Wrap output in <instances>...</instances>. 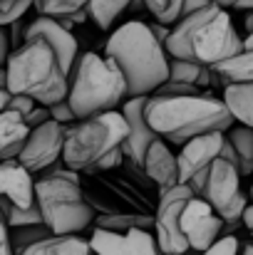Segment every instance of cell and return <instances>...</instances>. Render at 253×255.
Wrapping results in <instances>:
<instances>
[{
	"label": "cell",
	"instance_id": "8992f818",
	"mask_svg": "<svg viewBox=\"0 0 253 255\" xmlns=\"http://www.w3.org/2000/svg\"><path fill=\"white\" fill-rule=\"evenodd\" d=\"M127 136H129V122L122 114V109L97 114L92 119H80L77 124L67 127L62 161L77 173L97 171L104 156L124 146Z\"/></svg>",
	"mask_w": 253,
	"mask_h": 255
},
{
	"label": "cell",
	"instance_id": "9c48e42d",
	"mask_svg": "<svg viewBox=\"0 0 253 255\" xmlns=\"http://www.w3.org/2000/svg\"><path fill=\"white\" fill-rule=\"evenodd\" d=\"M196 193L191 191L189 183H181L159 196L157 211H154V236L159 243V251L164 255H189V241L181 231V213L184 206L194 198Z\"/></svg>",
	"mask_w": 253,
	"mask_h": 255
},
{
	"label": "cell",
	"instance_id": "52a82bcc",
	"mask_svg": "<svg viewBox=\"0 0 253 255\" xmlns=\"http://www.w3.org/2000/svg\"><path fill=\"white\" fill-rule=\"evenodd\" d=\"M37 203L45 226L55 236H80L97 221L94 206L87 201L77 181L67 178H40Z\"/></svg>",
	"mask_w": 253,
	"mask_h": 255
},
{
	"label": "cell",
	"instance_id": "ee69618b",
	"mask_svg": "<svg viewBox=\"0 0 253 255\" xmlns=\"http://www.w3.org/2000/svg\"><path fill=\"white\" fill-rule=\"evenodd\" d=\"M244 22H246V30H249V32H253V10L246 15V20H244Z\"/></svg>",
	"mask_w": 253,
	"mask_h": 255
},
{
	"label": "cell",
	"instance_id": "4dcf8cb0",
	"mask_svg": "<svg viewBox=\"0 0 253 255\" xmlns=\"http://www.w3.org/2000/svg\"><path fill=\"white\" fill-rule=\"evenodd\" d=\"M37 0H7V2H0V25L7 27L17 20L25 17V12L30 7H35Z\"/></svg>",
	"mask_w": 253,
	"mask_h": 255
},
{
	"label": "cell",
	"instance_id": "5bb4252c",
	"mask_svg": "<svg viewBox=\"0 0 253 255\" xmlns=\"http://www.w3.org/2000/svg\"><path fill=\"white\" fill-rule=\"evenodd\" d=\"M147 102H149V97H132V99H127V102L122 104V114H124L127 122H129V136H127V141H124L122 149H124L127 159L134 161V164L142 166V169H144V159H147L149 146H152L157 139H162V136L152 129L149 119H147Z\"/></svg>",
	"mask_w": 253,
	"mask_h": 255
},
{
	"label": "cell",
	"instance_id": "484cf974",
	"mask_svg": "<svg viewBox=\"0 0 253 255\" xmlns=\"http://www.w3.org/2000/svg\"><path fill=\"white\" fill-rule=\"evenodd\" d=\"M0 206H2V221H7L10 228H22V226H40L45 223L42 221V211H40V203L30 206V208H17L12 206L10 198H0Z\"/></svg>",
	"mask_w": 253,
	"mask_h": 255
},
{
	"label": "cell",
	"instance_id": "9a60e30c",
	"mask_svg": "<svg viewBox=\"0 0 253 255\" xmlns=\"http://www.w3.org/2000/svg\"><path fill=\"white\" fill-rule=\"evenodd\" d=\"M226 144V134L224 131H214V134H204L196 136L191 141H186L179 151V169H181V183H189L194 176L206 173L214 166L216 159H221Z\"/></svg>",
	"mask_w": 253,
	"mask_h": 255
},
{
	"label": "cell",
	"instance_id": "ac0fdd59",
	"mask_svg": "<svg viewBox=\"0 0 253 255\" xmlns=\"http://www.w3.org/2000/svg\"><path fill=\"white\" fill-rule=\"evenodd\" d=\"M32 129L17 112H0V159H20Z\"/></svg>",
	"mask_w": 253,
	"mask_h": 255
},
{
	"label": "cell",
	"instance_id": "277c9868",
	"mask_svg": "<svg viewBox=\"0 0 253 255\" xmlns=\"http://www.w3.org/2000/svg\"><path fill=\"white\" fill-rule=\"evenodd\" d=\"M0 87H7L12 94L32 97L37 104L52 107L70 97V75L62 70L57 52L42 42H25L12 52L2 67Z\"/></svg>",
	"mask_w": 253,
	"mask_h": 255
},
{
	"label": "cell",
	"instance_id": "603a6c76",
	"mask_svg": "<svg viewBox=\"0 0 253 255\" xmlns=\"http://www.w3.org/2000/svg\"><path fill=\"white\" fill-rule=\"evenodd\" d=\"M97 228L102 231H117V233H127L134 228H154V216H129V213H99L94 221Z\"/></svg>",
	"mask_w": 253,
	"mask_h": 255
},
{
	"label": "cell",
	"instance_id": "ab89813d",
	"mask_svg": "<svg viewBox=\"0 0 253 255\" xmlns=\"http://www.w3.org/2000/svg\"><path fill=\"white\" fill-rule=\"evenodd\" d=\"M244 226L251 231V236H253V203L249 206V211H246V216H244Z\"/></svg>",
	"mask_w": 253,
	"mask_h": 255
},
{
	"label": "cell",
	"instance_id": "d6986e66",
	"mask_svg": "<svg viewBox=\"0 0 253 255\" xmlns=\"http://www.w3.org/2000/svg\"><path fill=\"white\" fill-rule=\"evenodd\" d=\"M253 82V50H241L236 57L214 67V85H249Z\"/></svg>",
	"mask_w": 253,
	"mask_h": 255
},
{
	"label": "cell",
	"instance_id": "f35d334b",
	"mask_svg": "<svg viewBox=\"0 0 253 255\" xmlns=\"http://www.w3.org/2000/svg\"><path fill=\"white\" fill-rule=\"evenodd\" d=\"M221 159H224V161H229V164H234V166L239 169V154H236V149H234V144L229 141V136H226V144H224V151H221Z\"/></svg>",
	"mask_w": 253,
	"mask_h": 255
},
{
	"label": "cell",
	"instance_id": "6da1fadb",
	"mask_svg": "<svg viewBox=\"0 0 253 255\" xmlns=\"http://www.w3.org/2000/svg\"><path fill=\"white\" fill-rule=\"evenodd\" d=\"M104 55L119 65L127 77L129 99L132 97H152L157 89L169 82V57L167 45L159 42L149 27V22L129 20L114 30L104 45Z\"/></svg>",
	"mask_w": 253,
	"mask_h": 255
},
{
	"label": "cell",
	"instance_id": "74e56055",
	"mask_svg": "<svg viewBox=\"0 0 253 255\" xmlns=\"http://www.w3.org/2000/svg\"><path fill=\"white\" fill-rule=\"evenodd\" d=\"M149 27H152L154 37H157L159 42H164V45H167L169 35H171V25H164V22H149Z\"/></svg>",
	"mask_w": 253,
	"mask_h": 255
},
{
	"label": "cell",
	"instance_id": "f546056e",
	"mask_svg": "<svg viewBox=\"0 0 253 255\" xmlns=\"http://www.w3.org/2000/svg\"><path fill=\"white\" fill-rule=\"evenodd\" d=\"M35 107H37V102H35L32 97L12 94L7 87H0V112H17V114L27 117Z\"/></svg>",
	"mask_w": 253,
	"mask_h": 255
},
{
	"label": "cell",
	"instance_id": "30bf717a",
	"mask_svg": "<svg viewBox=\"0 0 253 255\" xmlns=\"http://www.w3.org/2000/svg\"><path fill=\"white\" fill-rule=\"evenodd\" d=\"M224 218L214 211V206L199 196H194L181 213V231L189 241L191 253L204 255L224 233Z\"/></svg>",
	"mask_w": 253,
	"mask_h": 255
},
{
	"label": "cell",
	"instance_id": "681fc988",
	"mask_svg": "<svg viewBox=\"0 0 253 255\" xmlns=\"http://www.w3.org/2000/svg\"><path fill=\"white\" fill-rule=\"evenodd\" d=\"M189 255H196V253H189Z\"/></svg>",
	"mask_w": 253,
	"mask_h": 255
},
{
	"label": "cell",
	"instance_id": "5b68a950",
	"mask_svg": "<svg viewBox=\"0 0 253 255\" xmlns=\"http://www.w3.org/2000/svg\"><path fill=\"white\" fill-rule=\"evenodd\" d=\"M70 104L77 119H92L97 114L119 112L129 99L127 77L114 60L99 52L80 55L70 75Z\"/></svg>",
	"mask_w": 253,
	"mask_h": 255
},
{
	"label": "cell",
	"instance_id": "e575fe53",
	"mask_svg": "<svg viewBox=\"0 0 253 255\" xmlns=\"http://www.w3.org/2000/svg\"><path fill=\"white\" fill-rule=\"evenodd\" d=\"M25 122L30 124V129H37V127H42V124H47V122H52V112H50V107H45V104H37L27 117H25Z\"/></svg>",
	"mask_w": 253,
	"mask_h": 255
},
{
	"label": "cell",
	"instance_id": "cb8c5ba5",
	"mask_svg": "<svg viewBox=\"0 0 253 255\" xmlns=\"http://www.w3.org/2000/svg\"><path fill=\"white\" fill-rule=\"evenodd\" d=\"M229 141L234 144L236 154H239V171L241 176H253V129L244 124H234L231 131H226Z\"/></svg>",
	"mask_w": 253,
	"mask_h": 255
},
{
	"label": "cell",
	"instance_id": "d6a6232c",
	"mask_svg": "<svg viewBox=\"0 0 253 255\" xmlns=\"http://www.w3.org/2000/svg\"><path fill=\"white\" fill-rule=\"evenodd\" d=\"M189 94H201V89L194 85H184V82H164L157 89L154 97H189Z\"/></svg>",
	"mask_w": 253,
	"mask_h": 255
},
{
	"label": "cell",
	"instance_id": "7bdbcfd3",
	"mask_svg": "<svg viewBox=\"0 0 253 255\" xmlns=\"http://www.w3.org/2000/svg\"><path fill=\"white\" fill-rule=\"evenodd\" d=\"M244 50H253V32H249L244 37Z\"/></svg>",
	"mask_w": 253,
	"mask_h": 255
},
{
	"label": "cell",
	"instance_id": "1f68e13d",
	"mask_svg": "<svg viewBox=\"0 0 253 255\" xmlns=\"http://www.w3.org/2000/svg\"><path fill=\"white\" fill-rule=\"evenodd\" d=\"M50 112H52V119H55V122H60L62 127H72V124H77V122H80V119H77V114H75V109H72V104H70V99H62V102L52 104V107H50Z\"/></svg>",
	"mask_w": 253,
	"mask_h": 255
},
{
	"label": "cell",
	"instance_id": "7a4b0ae2",
	"mask_svg": "<svg viewBox=\"0 0 253 255\" xmlns=\"http://www.w3.org/2000/svg\"><path fill=\"white\" fill-rule=\"evenodd\" d=\"M147 119L152 129L171 144H186L196 136L214 131H231L234 117L224 102V97H214L209 92L189 94V97H149Z\"/></svg>",
	"mask_w": 253,
	"mask_h": 255
},
{
	"label": "cell",
	"instance_id": "3957f363",
	"mask_svg": "<svg viewBox=\"0 0 253 255\" xmlns=\"http://www.w3.org/2000/svg\"><path fill=\"white\" fill-rule=\"evenodd\" d=\"M241 50L244 37H239L231 15L219 5H209L201 12L179 20L167 40L169 57L199 62L211 70L236 57Z\"/></svg>",
	"mask_w": 253,
	"mask_h": 255
},
{
	"label": "cell",
	"instance_id": "4316f807",
	"mask_svg": "<svg viewBox=\"0 0 253 255\" xmlns=\"http://www.w3.org/2000/svg\"><path fill=\"white\" fill-rule=\"evenodd\" d=\"M10 236H12V246H15V253L22 255L27 248H32V246H37L40 241H45V238H50V236H55L45 223H40V226H22V228H10Z\"/></svg>",
	"mask_w": 253,
	"mask_h": 255
},
{
	"label": "cell",
	"instance_id": "44dd1931",
	"mask_svg": "<svg viewBox=\"0 0 253 255\" xmlns=\"http://www.w3.org/2000/svg\"><path fill=\"white\" fill-rule=\"evenodd\" d=\"M224 102L239 124L253 129V82L224 87Z\"/></svg>",
	"mask_w": 253,
	"mask_h": 255
},
{
	"label": "cell",
	"instance_id": "bcb514c9",
	"mask_svg": "<svg viewBox=\"0 0 253 255\" xmlns=\"http://www.w3.org/2000/svg\"><path fill=\"white\" fill-rule=\"evenodd\" d=\"M241 255H253V243H251V246H244V251H241Z\"/></svg>",
	"mask_w": 253,
	"mask_h": 255
},
{
	"label": "cell",
	"instance_id": "b9f144b4",
	"mask_svg": "<svg viewBox=\"0 0 253 255\" xmlns=\"http://www.w3.org/2000/svg\"><path fill=\"white\" fill-rule=\"evenodd\" d=\"M236 7H239V10H249V12H251L253 10V0H236Z\"/></svg>",
	"mask_w": 253,
	"mask_h": 255
},
{
	"label": "cell",
	"instance_id": "d590c367",
	"mask_svg": "<svg viewBox=\"0 0 253 255\" xmlns=\"http://www.w3.org/2000/svg\"><path fill=\"white\" fill-rule=\"evenodd\" d=\"M0 255H17L15 253V246H12V236H10L7 221L0 223Z\"/></svg>",
	"mask_w": 253,
	"mask_h": 255
},
{
	"label": "cell",
	"instance_id": "7402d4cb",
	"mask_svg": "<svg viewBox=\"0 0 253 255\" xmlns=\"http://www.w3.org/2000/svg\"><path fill=\"white\" fill-rule=\"evenodd\" d=\"M169 80L171 82H184V85H194V87H209L214 85V70L204 67L199 62H189V60H176L171 57L169 62Z\"/></svg>",
	"mask_w": 253,
	"mask_h": 255
},
{
	"label": "cell",
	"instance_id": "f1b7e54d",
	"mask_svg": "<svg viewBox=\"0 0 253 255\" xmlns=\"http://www.w3.org/2000/svg\"><path fill=\"white\" fill-rule=\"evenodd\" d=\"M147 10L157 17V22H164V25H176L179 17H181V7H184V0H144Z\"/></svg>",
	"mask_w": 253,
	"mask_h": 255
},
{
	"label": "cell",
	"instance_id": "83f0119b",
	"mask_svg": "<svg viewBox=\"0 0 253 255\" xmlns=\"http://www.w3.org/2000/svg\"><path fill=\"white\" fill-rule=\"evenodd\" d=\"M89 0H37L35 10L37 15H47V17H72L75 12L87 10Z\"/></svg>",
	"mask_w": 253,
	"mask_h": 255
},
{
	"label": "cell",
	"instance_id": "e0dca14e",
	"mask_svg": "<svg viewBox=\"0 0 253 255\" xmlns=\"http://www.w3.org/2000/svg\"><path fill=\"white\" fill-rule=\"evenodd\" d=\"M144 173L157 183L159 196L171 188L181 186V169H179V156L171 154L167 139H157L144 159Z\"/></svg>",
	"mask_w": 253,
	"mask_h": 255
},
{
	"label": "cell",
	"instance_id": "4fadbf2b",
	"mask_svg": "<svg viewBox=\"0 0 253 255\" xmlns=\"http://www.w3.org/2000/svg\"><path fill=\"white\" fill-rule=\"evenodd\" d=\"M89 246L94 255H164L159 251L157 236L144 228H134L127 233L94 228Z\"/></svg>",
	"mask_w": 253,
	"mask_h": 255
},
{
	"label": "cell",
	"instance_id": "c3c4849f",
	"mask_svg": "<svg viewBox=\"0 0 253 255\" xmlns=\"http://www.w3.org/2000/svg\"><path fill=\"white\" fill-rule=\"evenodd\" d=\"M0 2H7V0H0Z\"/></svg>",
	"mask_w": 253,
	"mask_h": 255
},
{
	"label": "cell",
	"instance_id": "7c38bea8",
	"mask_svg": "<svg viewBox=\"0 0 253 255\" xmlns=\"http://www.w3.org/2000/svg\"><path fill=\"white\" fill-rule=\"evenodd\" d=\"M35 40L47 42L57 52V57L62 62V70L67 75H72V70L80 60V45H77L72 30L62 27V22L57 17L37 15L35 20L27 22V32H25V42H35Z\"/></svg>",
	"mask_w": 253,
	"mask_h": 255
},
{
	"label": "cell",
	"instance_id": "ba28073f",
	"mask_svg": "<svg viewBox=\"0 0 253 255\" xmlns=\"http://www.w3.org/2000/svg\"><path fill=\"white\" fill-rule=\"evenodd\" d=\"M241 171L224 159H216L209 171L201 198L209 201L226 223H244V216L251 206V198L241 191Z\"/></svg>",
	"mask_w": 253,
	"mask_h": 255
},
{
	"label": "cell",
	"instance_id": "8d00e7d4",
	"mask_svg": "<svg viewBox=\"0 0 253 255\" xmlns=\"http://www.w3.org/2000/svg\"><path fill=\"white\" fill-rule=\"evenodd\" d=\"M209 5H211L209 0H184L181 17H179V20H184V17H189V15H196V12H201L204 7H209Z\"/></svg>",
	"mask_w": 253,
	"mask_h": 255
},
{
	"label": "cell",
	"instance_id": "8fae6325",
	"mask_svg": "<svg viewBox=\"0 0 253 255\" xmlns=\"http://www.w3.org/2000/svg\"><path fill=\"white\" fill-rule=\"evenodd\" d=\"M65 134L67 127H62L60 122H47L37 129H32L22 154H20V164L32 173H45L50 166H55L57 161H62L65 156Z\"/></svg>",
	"mask_w": 253,
	"mask_h": 255
},
{
	"label": "cell",
	"instance_id": "f6af8a7d",
	"mask_svg": "<svg viewBox=\"0 0 253 255\" xmlns=\"http://www.w3.org/2000/svg\"><path fill=\"white\" fill-rule=\"evenodd\" d=\"M144 0H132V10H144Z\"/></svg>",
	"mask_w": 253,
	"mask_h": 255
},
{
	"label": "cell",
	"instance_id": "2e32d148",
	"mask_svg": "<svg viewBox=\"0 0 253 255\" xmlns=\"http://www.w3.org/2000/svg\"><path fill=\"white\" fill-rule=\"evenodd\" d=\"M0 191L17 208H30L37 203V181H32V171H27L17 159L0 164Z\"/></svg>",
	"mask_w": 253,
	"mask_h": 255
},
{
	"label": "cell",
	"instance_id": "d4e9b609",
	"mask_svg": "<svg viewBox=\"0 0 253 255\" xmlns=\"http://www.w3.org/2000/svg\"><path fill=\"white\" fill-rule=\"evenodd\" d=\"M87 10L99 30H109L124 10H132V0H89Z\"/></svg>",
	"mask_w": 253,
	"mask_h": 255
},
{
	"label": "cell",
	"instance_id": "ffe728a7",
	"mask_svg": "<svg viewBox=\"0 0 253 255\" xmlns=\"http://www.w3.org/2000/svg\"><path fill=\"white\" fill-rule=\"evenodd\" d=\"M22 255H94L89 241L80 236H50L37 246L27 248Z\"/></svg>",
	"mask_w": 253,
	"mask_h": 255
},
{
	"label": "cell",
	"instance_id": "7dc6e473",
	"mask_svg": "<svg viewBox=\"0 0 253 255\" xmlns=\"http://www.w3.org/2000/svg\"><path fill=\"white\" fill-rule=\"evenodd\" d=\"M249 198H251V203H253V181H251V191H249Z\"/></svg>",
	"mask_w": 253,
	"mask_h": 255
},
{
	"label": "cell",
	"instance_id": "836d02e7",
	"mask_svg": "<svg viewBox=\"0 0 253 255\" xmlns=\"http://www.w3.org/2000/svg\"><path fill=\"white\" fill-rule=\"evenodd\" d=\"M239 251H244V248L236 236H221L204 255H239Z\"/></svg>",
	"mask_w": 253,
	"mask_h": 255
},
{
	"label": "cell",
	"instance_id": "60d3db41",
	"mask_svg": "<svg viewBox=\"0 0 253 255\" xmlns=\"http://www.w3.org/2000/svg\"><path fill=\"white\" fill-rule=\"evenodd\" d=\"M209 2H211V5H219V7H224V10H226V7H236V0H209Z\"/></svg>",
	"mask_w": 253,
	"mask_h": 255
}]
</instances>
